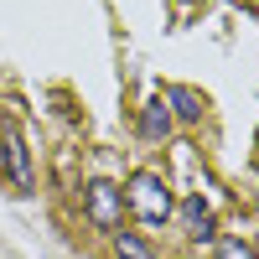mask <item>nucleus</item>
Instances as JSON below:
<instances>
[{
    "label": "nucleus",
    "mask_w": 259,
    "mask_h": 259,
    "mask_svg": "<svg viewBox=\"0 0 259 259\" xmlns=\"http://www.w3.org/2000/svg\"><path fill=\"white\" fill-rule=\"evenodd\" d=\"M182 223H187V239H192V244H212V239H218L212 212L202 207V197H187V202H182Z\"/></svg>",
    "instance_id": "4"
},
{
    "label": "nucleus",
    "mask_w": 259,
    "mask_h": 259,
    "mask_svg": "<svg viewBox=\"0 0 259 259\" xmlns=\"http://www.w3.org/2000/svg\"><path fill=\"white\" fill-rule=\"evenodd\" d=\"M166 104H171V114H177V119H202V94H197V89H171Z\"/></svg>",
    "instance_id": "6"
},
{
    "label": "nucleus",
    "mask_w": 259,
    "mask_h": 259,
    "mask_svg": "<svg viewBox=\"0 0 259 259\" xmlns=\"http://www.w3.org/2000/svg\"><path fill=\"white\" fill-rule=\"evenodd\" d=\"M114 254H119V259H156V249H150L140 233H124V228L114 233Z\"/></svg>",
    "instance_id": "7"
},
{
    "label": "nucleus",
    "mask_w": 259,
    "mask_h": 259,
    "mask_svg": "<svg viewBox=\"0 0 259 259\" xmlns=\"http://www.w3.org/2000/svg\"><path fill=\"white\" fill-rule=\"evenodd\" d=\"M0 177H11V166H6V145H0Z\"/></svg>",
    "instance_id": "9"
},
{
    "label": "nucleus",
    "mask_w": 259,
    "mask_h": 259,
    "mask_svg": "<svg viewBox=\"0 0 259 259\" xmlns=\"http://www.w3.org/2000/svg\"><path fill=\"white\" fill-rule=\"evenodd\" d=\"M83 207H89V218H94V228H104V233H119V212H124V192H119L114 182H94V187H89V197H83Z\"/></svg>",
    "instance_id": "2"
},
{
    "label": "nucleus",
    "mask_w": 259,
    "mask_h": 259,
    "mask_svg": "<svg viewBox=\"0 0 259 259\" xmlns=\"http://www.w3.org/2000/svg\"><path fill=\"white\" fill-rule=\"evenodd\" d=\"M6 166H11L16 192H31V156H26V140H21L16 124H6Z\"/></svg>",
    "instance_id": "3"
},
{
    "label": "nucleus",
    "mask_w": 259,
    "mask_h": 259,
    "mask_svg": "<svg viewBox=\"0 0 259 259\" xmlns=\"http://www.w3.org/2000/svg\"><path fill=\"white\" fill-rule=\"evenodd\" d=\"M124 207L135 212L140 223H166L171 218V192H166V182L156 177V171H135L130 177V187H124Z\"/></svg>",
    "instance_id": "1"
},
{
    "label": "nucleus",
    "mask_w": 259,
    "mask_h": 259,
    "mask_svg": "<svg viewBox=\"0 0 259 259\" xmlns=\"http://www.w3.org/2000/svg\"><path fill=\"white\" fill-rule=\"evenodd\" d=\"M218 259H254V249L233 239V244H223V249H218Z\"/></svg>",
    "instance_id": "8"
},
{
    "label": "nucleus",
    "mask_w": 259,
    "mask_h": 259,
    "mask_svg": "<svg viewBox=\"0 0 259 259\" xmlns=\"http://www.w3.org/2000/svg\"><path fill=\"white\" fill-rule=\"evenodd\" d=\"M140 135H145V140H166V135H171V104H166V99H150V104H145Z\"/></svg>",
    "instance_id": "5"
}]
</instances>
